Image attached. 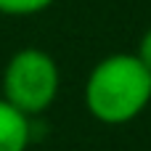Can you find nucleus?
<instances>
[{"mask_svg":"<svg viewBox=\"0 0 151 151\" xmlns=\"http://www.w3.org/2000/svg\"><path fill=\"white\" fill-rule=\"evenodd\" d=\"M149 98L151 72L138 56L127 53L104 58L85 85V104L90 114L109 125H122L138 117Z\"/></svg>","mask_w":151,"mask_h":151,"instance_id":"obj_1","label":"nucleus"},{"mask_svg":"<svg viewBox=\"0 0 151 151\" xmlns=\"http://www.w3.org/2000/svg\"><path fill=\"white\" fill-rule=\"evenodd\" d=\"M3 90H5V101L19 111H24L27 117L40 114L56 98L58 69L53 58L42 50H35V48L19 50L5 66Z\"/></svg>","mask_w":151,"mask_h":151,"instance_id":"obj_2","label":"nucleus"},{"mask_svg":"<svg viewBox=\"0 0 151 151\" xmlns=\"http://www.w3.org/2000/svg\"><path fill=\"white\" fill-rule=\"evenodd\" d=\"M29 143V119L24 111L0 101V151H27Z\"/></svg>","mask_w":151,"mask_h":151,"instance_id":"obj_3","label":"nucleus"},{"mask_svg":"<svg viewBox=\"0 0 151 151\" xmlns=\"http://www.w3.org/2000/svg\"><path fill=\"white\" fill-rule=\"evenodd\" d=\"M50 3L53 0H0V11L11 16H27V13H37L48 8Z\"/></svg>","mask_w":151,"mask_h":151,"instance_id":"obj_4","label":"nucleus"},{"mask_svg":"<svg viewBox=\"0 0 151 151\" xmlns=\"http://www.w3.org/2000/svg\"><path fill=\"white\" fill-rule=\"evenodd\" d=\"M138 58L146 64V69L151 72V29L146 32V37H143V42H141V53H138Z\"/></svg>","mask_w":151,"mask_h":151,"instance_id":"obj_5","label":"nucleus"}]
</instances>
